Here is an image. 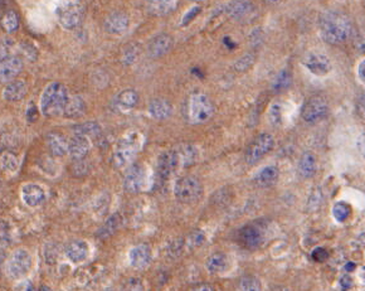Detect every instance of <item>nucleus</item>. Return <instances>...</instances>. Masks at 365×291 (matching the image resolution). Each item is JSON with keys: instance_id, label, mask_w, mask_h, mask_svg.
<instances>
[{"instance_id": "1", "label": "nucleus", "mask_w": 365, "mask_h": 291, "mask_svg": "<svg viewBox=\"0 0 365 291\" xmlns=\"http://www.w3.org/2000/svg\"><path fill=\"white\" fill-rule=\"evenodd\" d=\"M320 31L325 42L342 43L351 36V23L345 14L335 11L325 12L320 17Z\"/></svg>"}, {"instance_id": "2", "label": "nucleus", "mask_w": 365, "mask_h": 291, "mask_svg": "<svg viewBox=\"0 0 365 291\" xmlns=\"http://www.w3.org/2000/svg\"><path fill=\"white\" fill-rule=\"evenodd\" d=\"M70 98L67 87L61 82H51L46 86L39 100V110L46 117L63 115L66 103Z\"/></svg>"}, {"instance_id": "3", "label": "nucleus", "mask_w": 365, "mask_h": 291, "mask_svg": "<svg viewBox=\"0 0 365 291\" xmlns=\"http://www.w3.org/2000/svg\"><path fill=\"white\" fill-rule=\"evenodd\" d=\"M141 147L142 137L140 132L135 131V130L126 132L116 142L115 152H113V164L117 168L127 165L132 162Z\"/></svg>"}, {"instance_id": "4", "label": "nucleus", "mask_w": 365, "mask_h": 291, "mask_svg": "<svg viewBox=\"0 0 365 291\" xmlns=\"http://www.w3.org/2000/svg\"><path fill=\"white\" fill-rule=\"evenodd\" d=\"M214 105L211 98L202 92L193 93L188 102L189 121L193 124H201L213 115Z\"/></svg>"}, {"instance_id": "5", "label": "nucleus", "mask_w": 365, "mask_h": 291, "mask_svg": "<svg viewBox=\"0 0 365 291\" xmlns=\"http://www.w3.org/2000/svg\"><path fill=\"white\" fill-rule=\"evenodd\" d=\"M83 13H85V8L80 2H65L59 4L57 8V18L59 24L67 31H73L80 27L83 19Z\"/></svg>"}, {"instance_id": "6", "label": "nucleus", "mask_w": 365, "mask_h": 291, "mask_svg": "<svg viewBox=\"0 0 365 291\" xmlns=\"http://www.w3.org/2000/svg\"><path fill=\"white\" fill-rule=\"evenodd\" d=\"M203 193L201 182L194 177H182L175 182V198L181 203L191 204L198 201Z\"/></svg>"}, {"instance_id": "7", "label": "nucleus", "mask_w": 365, "mask_h": 291, "mask_svg": "<svg viewBox=\"0 0 365 291\" xmlns=\"http://www.w3.org/2000/svg\"><path fill=\"white\" fill-rule=\"evenodd\" d=\"M32 267V257L29 252L24 248H18L9 256L7 261L6 270L9 277L18 278L24 277Z\"/></svg>"}, {"instance_id": "8", "label": "nucleus", "mask_w": 365, "mask_h": 291, "mask_svg": "<svg viewBox=\"0 0 365 291\" xmlns=\"http://www.w3.org/2000/svg\"><path fill=\"white\" fill-rule=\"evenodd\" d=\"M327 111H329L327 100L324 96L317 95L312 96L306 101V103L302 107L301 116H302L303 121L307 122V124H316L327 115Z\"/></svg>"}, {"instance_id": "9", "label": "nucleus", "mask_w": 365, "mask_h": 291, "mask_svg": "<svg viewBox=\"0 0 365 291\" xmlns=\"http://www.w3.org/2000/svg\"><path fill=\"white\" fill-rule=\"evenodd\" d=\"M273 145H275V139L272 137V135L267 134V132L258 134L246 152V160H247L248 164L253 165L260 162L267 153H270L273 149Z\"/></svg>"}, {"instance_id": "10", "label": "nucleus", "mask_w": 365, "mask_h": 291, "mask_svg": "<svg viewBox=\"0 0 365 291\" xmlns=\"http://www.w3.org/2000/svg\"><path fill=\"white\" fill-rule=\"evenodd\" d=\"M146 184V169L141 164H134L129 168L124 178V188L129 193L142 191Z\"/></svg>"}, {"instance_id": "11", "label": "nucleus", "mask_w": 365, "mask_h": 291, "mask_svg": "<svg viewBox=\"0 0 365 291\" xmlns=\"http://www.w3.org/2000/svg\"><path fill=\"white\" fill-rule=\"evenodd\" d=\"M239 241L250 250L260 247L265 241V229L257 223L247 224L239 232Z\"/></svg>"}, {"instance_id": "12", "label": "nucleus", "mask_w": 365, "mask_h": 291, "mask_svg": "<svg viewBox=\"0 0 365 291\" xmlns=\"http://www.w3.org/2000/svg\"><path fill=\"white\" fill-rule=\"evenodd\" d=\"M303 66L311 73L316 76H324L331 70V62L324 53L319 52H310L305 56L302 61Z\"/></svg>"}, {"instance_id": "13", "label": "nucleus", "mask_w": 365, "mask_h": 291, "mask_svg": "<svg viewBox=\"0 0 365 291\" xmlns=\"http://www.w3.org/2000/svg\"><path fill=\"white\" fill-rule=\"evenodd\" d=\"M179 155L176 150H167L161 153L156 162V174L159 178L167 179L179 165Z\"/></svg>"}, {"instance_id": "14", "label": "nucleus", "mask_w": 365, "mask_h": 291, "mask_svg": "<svg viewBox=\"0 0 365 291\" xmlns=\"http://www.w3.org/2000/svg\"><path fill=\"white\" fill-rule=\"evenodd\" d=\"M172 44H174V41L169 34H157L147 44V53L151 58H161L171 51Z\"/></svg>"}, {"instance_id": "15", "label": "nucleus", "mask_w": 365, "mask_h": 291, "mask_svg": "<svg viewBox=\"0 0 365 291\" xmlns=\"http://www.w3.org/2000/svg\"><path fill=\"white\" fill-rule=\"evenodd\" d=\"M22 70H23V60L18 56H12L6 62L0 65V82H12L16 80Z\"/></svg>"}, {"instance_id": "16", "label": "nucleus", "mask_w": 365, "mask_h": 291, "mask_svg": "<svg viewBox=\"0 0 365 291\" xmlns=\"http://www.w3.org/2000/svg\"><path fill=\"white\" fill-rule=\"evenodd\" d=\"M130 19L124 12H113L105 19V29L111 34H122L127 31Z\"/></svg>"}, {"instance_id": "17", "label": "nucleus", "mask_w": 365, "mask_h": 291, "mask_svg": "<svg viewBox=\"0 0 365 291\" xmlns=\"http://www.w3.org/2000/svg\"><path fill=\"white\" fill-rule=\"evenodd\" d=\"M22 199L28 207L41 206L46 198L44 189L36 183H27L22 187L21 191Z\"/></svg>"}, {"instance_id": "18", "label": "nucleus", "mask_w": 365, "mask_h": 291, "mask_svg": "<svg viewBox=\"0 0 365 291\" xmlns=\"http://www.w3.org/2000/svg\"><path fill=\"white\" fill-rule=\"evenodd\" d=\"M91 149V141L87 136L76 134L72 139L68 141V153L72 159L83 160Z\"/></svg>"}, {"instance_id": "19", "label": "nucleus", "mask_w": 365, "mask_h": 291, "mask_svg": "<svg viewBox=\"0 0 365 291\" xmlns=\"http://www.w3.org/2000/svg\"><path fill=\"white\" fill-rule=\"evenodd\" d=\"M27 95V85L22 80H14L12 82L7 83L3 88L2 96L8 102H17L26 97Z\"/></svg>"}, {"instance_id": "20", "label": "nucleus", "mask_w": 365, "mask_h": 291, "mask_svg": "<svg viewBox=\"0 0 365 291\" xmlns=\"http://www.w3.org/2000/svg\"><path fill=\"white\" fill-rule=\"evenodd\" d=\"M151 261V250L147 245H137L130 251V263L135 268H145Z\"/></svg>"}, {"instance_id": "21", "label": "nucleus", "mask_w": 365, "mask_h": 291, "mask_svg": "<svg viewBox=\"0 0 365 291\" xmlns=\"http://www.w3.org/2000/svg\"><path fill=\"white\" fill-rule=\"evenodd\" d=\"M147 111H149V115L152 119L166 120L171 116L172 107L169 101L165 100V98H154V100L150 101Z\"/></svg>"}, {"instance_id": "22", "label": "nucleus", "mask_w": 365, "mask_h": 291, "mask_svg": "<svg viewBox=\"0 0 365 291\" xmlns=\"http://www.w3.org/2000/svg\"><path fill=\"white\" fill-rule=\"evenodd\" d=\"M139 102V93L132 88L121 91L115 97V106L120 111H130Z\"/></svg>"}, {"instance_id": "23", "label": "nucleus", "mask_w": 365, "mask_h": 291, "mask_svg": "<svg viewBox=\"0 0 365 291\" xmlns=\"http://www.w3.org/2000/svg\"><path fill=\"white\" fill-rule=\"evenodd\" d=\"M86 112V102L81 96L78 95H70L67 103H66L63 115L67 119H78L81 116L85 115Z\"/></svg>"}, {"instance_id": "24", "label": "nucleus", "mask_w": 365, "mask_h": 291, "mask_svg": "<svg viewBox=\"0 0 365 291\" xmlns=\"http://www.w3.org/2000/svg\"><path fill=\"white\" fill-rule=\"evenodd\" d=\"M176 8L177 2H171V0H155V2H149L146 7L147 13L150 16L155 17L169 16Z\"/></svg>"}, {"instance_id": "25", "label": "nucleus", "mask_w": 365, "mask_h": 291, "mask_svg": "<svg viewBox=\"0 0 365 291\" xmlns=\"http://www.w3.org/2000/svg\"><path fill=\"white\" fill-rule=\"evenodd\" d=\"M47 144L54 157H63L68 153V141L58 132H49L47 135Z\"/></svg>"}, {"instance_id": "26", "label": "nucleus", "mask_w": 365, "mask_h": 291, "mask_svg": "<svg viewBox=\"0 0 365 291\" xmlns=\"http://www.w3.org/2000/svg\"><path fill=\"white\" fill-rule=\"evenodd\" d=\"M316 157L314 153L306 152L303 153L298 162V173L303 178H312L316 174Z\"/></svg>"}, {"instance_id": "27", "label": "nucleus", "mask_w": 365, "mask_h": 291, "mask_svg": "<svg viewBox=\"0 0 365 291\" xmlns=\"http://www.w3.org/2000/svg\"><path fill=\"white\" fill-rule=\"evenodd\" d=\"M66 253H67V257L70 258L72 262L75 263L82 262V261H85L88 256V246L85 241L76 240L67 246V248H66Z\"/></svg>"}, {"instance_id": "28", "label": "nucleus", "mask_w": 365, "mask_h": 291, "mask_svg": "<svg viewBox=\"0 0 365 291\" xmlns=\"http://www.w3.org/2000/svg\"><path fill=\"white\" fill-rule=\"evenodd\" d=\"M278 176V169L273 165H270V167H266L258 173L255 178V183L257 184L261 188H270V187L275 186L276 182H277Z\"/></svg>"}, {"instance_id": "29", "label": "nucleus", "mask_w": 365, "mask_h": 291, "mask_svg": "<svg viewBox=\"0 0 365 291\" xmlns=\"http://www.w3.org/2000/svg\"><path fill=\"white\" fill-rule=\"evenodd\" d=\"M207 270L211 273H222L228 267V257L223 252H216L207 260Z\"/></svg>"}, {"instance_id": "30", "label": "nucleus", "mask_w": 365, "mask_h": 291, "mask_svg": "<svg viewBox=\"0 0 365 291\" xmlns=\"http://www.w3.org/2000/svg\"><path fill=\"white\" fill-rule=\"evenodd\" d=\"M224 8H226L227 14L229 17L239 19L250 13L251 9H252V3H250V2H231Z\"/></svg>"}, {"instance_id": "31", "label": "nucleus", "mask_w": 365, "mask_h": 291, "mask_svg": "<svg viewBox=\"0 0 365 291\" xmlns=\"http://www.w3.org/2000/svg\"><path fill=\"white\" fill-rule=\"evenodd\" d=\"M121 223H122V219H121V216L118 213L112 214L107 221L105 222L102 227L98 229L97 232V237L98 238H107L110 236H112L118 228H120Z\"/></svg>"}, {"instance_id": "32", "label": "nucleus", "mask_w": 365, "mask_h": 291, "mask_svg": "<svg viewBox=\"0 0 365 291\" xmlns=\"http://www.w3.org/2000/svg\"><path fill=\"white\" fill-rule=\"evenodd\" d=\"M0 26L3 27V29L7 32V33H13V32H16L19 27V18L17 12L7 11L6 13L2 16Z\"/></svg>"}, {"instance_id": "33", "label": "nucleus", "mask_w": 365, "mask_h": 291, "mask_svg": "<svg viewBox=\"0 0 365 291\" xmlns=\"http://www.w3.org/2000/svg\"><path fill=\"white\" fill-rule=\"evenodd\" d=\"M0 165L6 172L16 173L19 168V160L14 153L4 152L0 157Z\"/></svg>"}, {"instance_id": "34", "label": "nucleus", "mask_w": 365, "mask_h": 291, "mask_svg": "<svg viewBox=\"0 0 365 291\" xmlns=\"http://www.w3.org/2000/svg\"><path fill=\"white\" fill-rule=\"evenodd\" d=\"M237 291H261V282L255 276H243L237 283Z\"/></svg>"}, {"instance_id": "35", "label": "nucleus", "mask_w": 365, "mask_h": 291, "mask_svg": "<svg viewBox=\"0 0 365 291\" xmlns=\"http://www.w3.org/2000/svg\"><path fill=\"white\" fill-rule=\"evenodd\" d=\"M351 214V208L347 203L345 202H337L334 207H332V216L336 219L337 222H345Z\"/></svg>"}, {"instance_id": "36", "label": "nucleus", "mask_w": 365, "mask_h": 291, "mask_svg": "<svg viewBox=\"0 0 365 291\" xmlns=\"http://www.w3.org/2000/svg\"><path fill=\"white\" fill-rule=\"evenodd\" d=\"M291 81H292V78H291L290 72H288V71H286V70L281 71V72L277 75V77L275 78V81H273L272 88L275 91L286 90V88L290 87Z\"/></svg>"}, {"instance_id": "37", "label": "nucleus", "mask_w": 365, "mask_h": 291, "mask_svg": "<svg viewBox=\"0 0 365 291\" xmlns=\"http://www.w3.org/2000/svg\"><path fill=\"white\" fill-rule=\"evenodd\" d=\"M253 63H255V56L251 53H247L246 56L241 57L239 60L236 61V63H234V70L239 73H245L248 70H251Z\"/></svg>"}, {"instance_id": "38", "label": "nucleus", "mask_w": 365, "mask_h": 291, "mask_svg": "<svg viewBox=\"0 0 365 291\" xmlns=\"http://www.w3.org/2000/svg\"><path fill=\"white\" fill-rule=\"evenodd\" d=\"M14 47V41L8 37L0 38V65L11 58V52Z\"/></svg>"}, {"instance_id": "39", "label": "nucleus", "mask_w": 365, "mask_h": 291, "mask_svg": "<svg viewBox=\"0 0 365 291\" xmlns=\"http://www.w3.org/2000/svg\"><path fill=\"white\" fill-rule=\"evenodd\" d=\"M137 56H139V48H137L136 44L131 43L124 49V52H122V58H121V61H122V63H124V65L130 66V65H132L135 61H136Z\"/></svg>"}, {"instance_id": "40", "label": "nucleus", "mask_w": 365, "mask_h": 291, "mask_svg": "<svg viewBox=\"0 0 365 291\" xmlns=\"http://www.w3.org/2000/svg\"><path fill=\"white\" fill-rule=\"evenodd\" d=\"M98 132H100V126L96 122H85V124L76 127V134L83 135V136L87 137L88 135H96Z\"/></svg>"}, {"instance_id": "41", "label": "nucleus", "mask_w": 365, "mask_h": 291, "mask_svg": "<svg viewBox=\"0 0 365 291\" xmlns=\"http://www.w3.org/2000/svg\"><path fill=\"white\" fill-rule=\"evenodd\" d=\"M204 240H206L204 232L201 231V229H196V231L189 233L188 238H187V243H188V246L191 248H196L199 247L204 242Z\"/></svg>"}, {"instance_id": "42", "label": "nucleus", "mask_w": 365, "mask_h": 291, "mask_svg": "<svg viewBox=\"0 0 365 291\" xmlns=\"http://www.w3.org/2000/svg\"><path fill=\"white\" fill-rule=\"evenodd\" d=\"M177 155H179V160H181L182 164L186 165V167H189L196 160L194 147H191V145H187V147L182 148L181 153L177 152Z\"/></svg>"}, {"instance_id": "43", "label": "nucleus", "mask_w": 365, "mask_h": 291, "mask_svg": "<svg viewBox=\"0 0 365 291\" xmlns=\"http://www.w3.org/2000/svg\"><path fill=\"white\" fill-rule=\"evenodd\" d=\"M21 49L23 52L24 57H27L29 61H36L38 57V49L33 46V43L29 42H23L21 43Z\"/></svg>"}, {"instance_id": "44", "label": "nucleus", "mask_w": 365, "mask_h": 291, "mask_svg": "<svg viewBox=\"0 0 365 291\" xmlns=\"http://www.w3.org/2000/svg\"><path fill=\"white\" fill-rule=\"evenodd\" d=\"M122 291H144V283L140 278H129L122 286Z\"/></svg>"}, {"instance_id": "45", "label": "nucleus", "mask_w": 365, "mask_h": 291, "mask_svg": "<svg viewBox=\"0 0 365 291\" xmlns=\"http://www.w3.org/2000/svg\"><path fill=\"white\" fill-rule=\"evenodd\" d=\"M202 8L199 6H196V7H192L191 9H189L188 12H187L184 16H182L181 18V22H180V26L181 27H187L188 26L189 23H191L192 21H193L194 18H196L197 16H198L199 13H201Z\"/></svg>"}, {"instance_id": "46", "label": "nucleus", "mask_w": 365, "mask_h": 291, "mask_svg": "<svg viewBox=\"0 0 365 291\" xmlns=\"http://www.w3.org/2000/svg\"><path fill=\"white\" fill-rule=\"evenodd\" d=\"M270 120L272 124L275 125H280L282 122V108L278 103H275L272 105L270 110Z\"/></svg>"}, {"instance_id": "47", "label": "nucleus", "mask_w": 365, "mask_h": 291, "mask_svg": "<svg viewBox=\"0 0 365 291\" xmlns=\"http://www.w3.org/2000/svg\"><path fill=\"white\" fill-rule=\"evenodd\" d=\"M26 115H27V120H28L29 122L37 121V119L39 117V110L38 107L34 105V102H29L28 107H27Z\"/></svg>"}, {"instance_id": "48", "label": "nucleus", "mask_w": 365, "mask_h": 291, "mask_svg": "<svg viewBox=\"0 0 365 291\" xmlns=\"http://www.w3.org/2000/svg\"><path fill=\"white\" fill-rule=\"evenodd\" d=\"M11 238V228L8 223L4 221H0V243L8 242Z\"/></svg>"}, {"instance_id": "49", "label": "nucleus", "mask_w": 365, "mask_h": 291, "mask_svg": "<svg viewBox=\"0 0 365 291\" xmlns=\"http://www.w3.org/2000/svg\"><path fill=\"white\" fill-rule=\"evenodd\" d=\"M311 256H312V260L317 261V262H324V261H326L327 257H329V252H327L325 248L317 247L312 251Z\"/></svg>"}, {"instance_id": "50", "label": "nucleus", "mask_w": 365, "mask_h": 291, "mask_svg": "<svg viewBox=\"0 0 365 291\" xmlns=\"http://www.w3.org/2000/svg\"><path fill=\"white\" fill-rule=\"evenodd\" d=\"M191 291H216V288L211 283H198V285L193 286Z\"/></svg>"}, {"instance_id": "51", "label": "nucleus", "mask_w": 365, "mask_h": 291, "mask_svg": "<svg viewBox=\"0 0 365 291\" xmlns=\"http://www.w3.org/2000/svg\"><path fill=\"white\" fill-rule=\"evenodd\" d=\"M17 291H36V288H34L33 283L32 282H29V281H24V282H22L21 285L18 286Z\"/></svg>"}, {"instance_id": "52", "label": "nucleus", "mask_w": 365, "mask_h": 291, "mask_svg": "<svg viewBox=\"0 0 365 291\" xmlns=\"http://www.w3.org/2000/svg\"><path fill=\"white\" fill-rule=\"evenodd\" d=\"M359 77L362 82H365V60L359 66Z\"/></svg>"}, {"instance_id": "53", "label": "nucleus", "mask_w": 365, "mask_h": 291, "mask_svg": "<svg viewBox=\"0 0 365 291\" xmlns=\"http://www.w3.org/2000/svg\"><path fill=\"white\" fill-rule=\"evenodd\" d=\"M341 286L344 288H349L350 286H351V280H350V277H347V276H345V277L341 278Z\"/></svg>"}, {"instance_id": "54", "label": "nucleus", "mask_w": 365, "mask_h": 291, "mask_svg": "<svg viewBox=\"0 0 365 291\" xmlns=\"http://www.w3.org/2000/svg\"><path fill=\"white\" fill-rule=\"evenodd\" d=\"M359 108H362V113H365V93H362L361 98L359 101Z\"/></svg>"}, {"instance_id": "55", "label": "nucleus", "mask_w": 365, "mask_h": 291, "mask_svg": "<svg viewBox=\"0 0 365 291\" xmlns=\"http://www.w3.org/2000/svg\"><path fill=\"white\" fill-rule=\"evenodd\" d=\"M223 43H226V46L228 47V48H234V42H231V39H229L228 37H226V38L223 39Z\"/></svg>"}, {"instance_id": "56", "label": "nucleus", "mask_w": 365, "mask_h": 291, "mask_svg": "<svg viewBox=\"0 0 365 291\" xmlns=\"http://www.w3.org/2000/svg\"><path fill=\"white\" fill-rule=\"evenodd\" d=\"M272 291H288V288L285 287V286H277V287L273 288Z\"/></svg>"}, {"instance_id": "57", "label": "nucleus", "mask_w": 365, "mask_h": 291, "mask_svg": "<svg viewBox=\"0 0 365 291\" xmlns=\"http://www.w3.org/2000/svg\"><path fill=\"white\" fill-rule=\"evenodd\" d=\"M38 291H52V290H51V288H49L48 286H47V285H42L41 287H39V290H38Z\"/></svg>"}, {"instance_id": "58", "label": "nucleus", "mask_w": 365, "mask_h": 291, "mask_svg": "<svg viewBox=\"0 0 365 291\" xmlns=\"http://www.w3.org/2000/svg\"><path fill=\"white\" fill-rule=\"evenodd\" d=\"M0 291H6V290H3V288H0Z\"/></svg>"}]
</instances>
